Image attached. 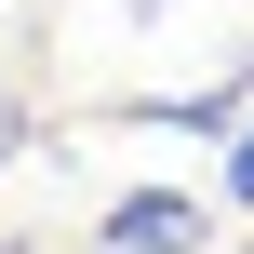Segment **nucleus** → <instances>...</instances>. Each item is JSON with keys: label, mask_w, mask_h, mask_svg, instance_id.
Listing matches in <instances>:
<instances>
[{"label": "nucleus", "mask_w": 254, "mask_h": 254, "mask_svg": "<svg viewBox=\"0 0 254 254\" xmlns=\"http://www.w3.org/2000/svg\"><path fill=\"white\" fill-rule=\"evenodd\" d=\"M241 254H254V241H241Z\"/></svg>", "instance_id": "obj_5"}, {"label": "nucleus", "mask_w": 254, "mask_h": 254, "mask_svg": "<svg viewBox=\"0 0 254 254\" xmlns=\"http://www.w3.org/2000/svg\"><path fill=\"white\" fill-rule=\"evenodd\" d=\"M214 241V201H188V188H121L107 201V254H201Z\"/></svg>", "instance_id": "obj_1"}, {"label": "nucleus", "mask_w": 254, "mask_h": 254, "mask_svg": "<svg viewBox=\"0 0 254 254\" xmlns=\"http://www.w3.org/2000/svg\"><path fill=\"white\" fill-rule=\"evenodd\" d=\"M134 13H161V0H134Z\"/></svg>", "instance_id": "obj_4"}, {"label": "nucleus", "mask_w": 254, "mask_h": 254, "mask_svg": "<svg viewBox=\"0 0 254 254\" xmlns=\"http://www.w3.org/2000/svg\"><path fill=\"white\" fill-rule=\"evenodd\" d=\"M13 147H27V94L0 80V161H13Z\"/></svg>", "instance_id": "obj_3"}, {"label": "nucleus", "mask_w": 254, "mask_h": 254, "mask_svg": "<svg viewBox=\"0 0 254 254\" xmlns=\"http://www.w3.org/2000/svg\"><path fill=\"white\" fill-rule=\"evenodd\" d=\"M214 188H228V201H241V214H254V121H241V134H228V161H214Z\"/></svg>", "instance_id": "obj_2"}]
</instances>
